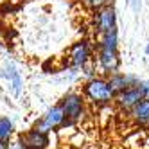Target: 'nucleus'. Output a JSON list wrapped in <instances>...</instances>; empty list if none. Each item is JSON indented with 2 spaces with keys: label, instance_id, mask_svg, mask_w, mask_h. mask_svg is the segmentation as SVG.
Masks as SVG:
<instances>
[{
  "label": "nucleus",
  "instance_id": "obj_3",
  "mask_svg": "<svg viewBox=\"0 0 149 149\" xmlns=\"http://www.w3.org/2000/svg\"><path fill=\"white\" fill-rule=\"evenodd\" d=\"M68 126V120H67V117H65V111H63V108L58 104L54 106H50V108L45 111V115H41L40 119L34 122V130L38 131H43V133H52V131H56V130H61V127H67Z\"/></svg>",
  "mask_w": 149,
  "mask_h": 149
},
{
  "label": "nucleus",
  "instance_id": "obj_6",
  "mask_svg": "<svg viewBox=\"0 0 149 149\" xmlns=\"http://www.w3.org/2000/svg\"><path fill=\"white\" fill-rule=\"evenodd\" d=\"M97 67L102 74H111L119 72L120 70V54H119V49H102L97 47Z\"/></svg>",
  "mask_w": 149,
  "mask_h": 149
},
{
  "label": "nucleus",
  "instance_id": "obj_17",
  "mask_svg": "<svg viewBox=\"0 0 149 149\" xmlns=\"http://www.w3.org/2000/svg\"><path fill=\"white\" fill-rule=\"evenodd\" d=\"M146 52H147V56H149V43H147V47H146Z\"/></svg>",
  "mask_w": 149,
  "mask_h": 149
},
{
  "label": "nucleus",
  "instance_id": "obj_9",
  "mask_svg": "<svg viewBox=\"0 0 149 149\" xmlns=\"http://www.w3.org/2000/svg\"><path fill=\"white\" fill-rule=\"evenodd\" d=\"M20 138L25 142V146L29 149H47L50 146V136L49 133H43V131H38L34 127L20 133Z\"/></svg>",
  "mask_w": 149,
  "mask_h": 149
},
{
  "label": "nucleus",
  "instance_id": "obj_5",
  "mask_svg": "<svg viewBox=\"0 0 149 149\" xmlns=\"http://www.w3.org/2000/svg\"><path fill=\"white\" fill-rule=\"evenodd\" d=\"M68 61L74 68H84L92 61V45L88 40H79L68 49Z\"/></svg>",
  "mask_w": 149,
  "mask_h": 149
},
{
  "label": "nucleus",
  "instance_id": "obj_2",
  "mask_svg": "<svg viewBox=\"0 0 149 149\" xmlns=\"http://www.w3.org/2000/svg\"><path fill=\"white\" fill-rule=\"evenodd\" d=\"M59 106L65 111V117L68 120V126H76L81 122L86 115V99L79 92H68L61 97Z\"/></svg>",
  "mask_w": 149,
  "mask_h": 149
},
{
  "label": "nucleus",
  "instance_id": "obj_11",
  "mask_svg": "<svg viewBox=\"0 0 149 149\" xmlns=\"http://www.w3.org/2000/svg\"><path fill=\"white\" fill-rule=\"evenodd\" d=\"M110 84H111V88L115 90V93H120L127 88H131V86H136L138 83V77L135 76H130V74H124V72H115L111 74V76L108 77Z\"/></svg>",
  "mask_w": 149,
  "mask_h": 149
},
{
  "label": "nucleus",
  "instance_id": "obj_12",
  "mask_svg": "<svg viewBox=\"0 0 149 149\" xmlns=\"http://www.w3.org/2000/svg\"><path fill=\"white\" fill-rule=\"evenodd\" d=\"M13 135H15V122H13V119L2 115L0 117V144L6 146L13 138Z\"/></svg>",
  "mask_w": 149,
  "mask_h": 149
},
{
  "label": "nucleus",
  "instance_id": "obj_4",
  "mask_svg": "<svg viewBox=\"0 0 149 149\" xmlns=\"http://www.w3.org/2000/svg\"><path fill=\"white\" fill-rule=\"evenodd\" d=\"M0 81L6 83V88L11 92L15 97H18L24 90V79H22V74L16 68V65L13 61L6 59L0 67Z\"/></svg>",
  "mask_w": 149,
  "mask_h": 149
},
{
  "label": "nucleus",
  "instance_id": "obj_14",
  "mask_svg": "<svg viewBox=\"0 0 149 149\" xmlns=\"http://www.w3.org/2000/svg\"><path fill=\"white\" fill-rule=\"evenodd\" d=\"M81 4L90 11H97L104 6H110V0H81Z\"/></svg>",
  "mask_w": 149,
  "mask_h": 149
},
{
  "label": "nucleus",
  "instance_id": "obj_13",
  "mask_svg": "<svg viewBox=\"0 0 149 149\" xmlns=\"http://www.w3.org/2000/svg\"><path fill=\"white\" fill-rule=\"evenodd\" d=\"M97 47H102V49H119V31L111 29V31H108V33L101 34Z\"/></svg>",
  "mask_w": 149,
  "mask_h": 149
},
{
  "label": "nucleus",
  "instance_id": "obj_8",
  "mask_svg": "<svg viewBox=\"0 0 149 149\" xmlns=\"http://www.w3.org/2000/svg\"><path fill=\"white\" fill-rule=\"evenodd\" d=\"M142 99H146V97H144V93H142L140 84H136V86H131V88H127V90H124L120 93H117L115 106L120 111H131Z\"/></svg>",
  "mask_w": 149,
  "mask_h": 149
},
{
  "label": "nucleus",
  "instance_id": "obj_15",
  "mask_svg": "<svg viewBox=\"0 0 149 149\" xmlns=\"http://www.w3.org/2000/svg\"><path fill=\"white\" fill-rule=\"evenodd\" d=\"M6 149H29L27 146H25V142L20 138V135L16 136V138H11L7 144H6Z\"/></svg>",
  "mask_w": 149,
  "mask_h": 149
},
{
  "label": "nucleus",
  "instance_id": "obj_10",
  "mask_svg": "<svg viewBox=\"0 0 149 149\" xmlns=\"http://www.w3.org/2000/svg\"><path fill=\"white\" fill-rule=\"evenodd\" d=\"M127 117L135 126L149 127V99H142L131 111H127Z\"/></svg>",
  "mask_w": 149,
  "mask_h": 149
},
{
  "label": "nucleus",
  "instance_id": "obj_1",
  "mask_svg": "<svg viewBox=\"0 0 149 149\" xmlns=\"http://www.w3.org/2000/svg\"><path fill=\"white\" fill-rule=\"evenodd\" d=\"M81 93L84 95L86 102L95 106V108H106L111 102H115V97H117L108 77H101V76H93L88 81H84Z\"/></svg>",
  "mask_w": 149,
  "mask_h": 149
},
{
  "label": "nucleus",
  "instance_id": "obj_18",
  "mask_svg": "<svg viewBox=\"0 0 149 149\" xmlns=\"http://www.w3.org/2000/svg\"><path fill=\"white\" fill-rule=\"evenodd\" d=\"M0 149H6V146H4V144H0Z\"/></svg>",
  "mask_w": 149,
  "mask_h": 149
},
{
  "label": "nucleus",
  "instance_id": "obj_7",
  "mask_svg": "<svg viewBox=\"0 0 149 149\" xmlns=\"http://www.w3.org/2000/svg\"><path fill=\"white\" fill-rule=\"evenodd\" d=\"M93 29L99 34H104L111 29H117V11L111 4L93 11Z\"/></svg>",
  "mask_w": 149,
  "mask_h": 149
},
{
  "label": "nucleus",
  "instance_id": "obj_16",
  "mask_svg": "<svg viewBox=\"0 0 149 149\" xmlns=\"http://www.w3.org/2000/svg\"><path fill=\"white\" fill-rule=\"evenodd\" d=\"M138 84H140V88H142L144 97H147V99H149V81H140Z\"/></svg>",
  "mask_w": 149,
  "mask_h": 149
}]
</instances>
